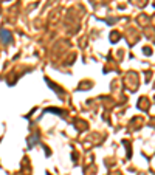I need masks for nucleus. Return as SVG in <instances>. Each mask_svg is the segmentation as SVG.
Wrapping results in <instances>:
<instances>
[{
    "label": "nucleus",
    "instance_id": "f257e3e1",
    "mask_svg": "<svg viewBox=\"0 0 155 175\" xmlns=\"http://www.w3.org/2000/svg\"><path fill=\"white\" fill-rule=\"evenodd\" d=\"M0 37H2V42L5 45H8L11 42V39H13V34L10 31H6V30H0Z\"/></svg>",
    "mask_w": 155,
    "mask_h": 175
}]
</instances>
